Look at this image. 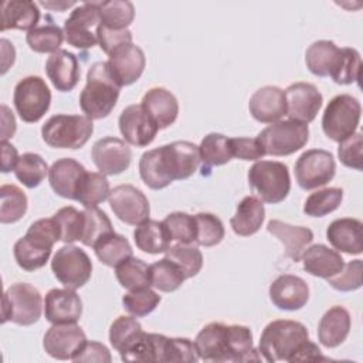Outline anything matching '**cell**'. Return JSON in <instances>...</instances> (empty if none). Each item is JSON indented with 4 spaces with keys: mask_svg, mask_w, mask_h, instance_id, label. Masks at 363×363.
Masks as SVG:
<instances>
[{
    "mask_svg": "<svg viewBox=\"0 0 363 363\" xmlns=\"http://www.w3.org/2000/svg\"><path fill=\"white\" fill-rule=\"evenodd\" d=\"M199 164V146L187 140H176L145 152L139 160V174L147 187L160 190L173 180L191 177Z\"/></svg>",
    "mask_w": 363,
    "mask_h": 363,
    "instance_id": "6da1fadb",
    "label": "cell"
},
{
    "mask_svg": "<svg viewBox=\"0 0 363 363\" xmlns=\"http://www.w3.org/2000/svg\"><path fill=\"white\" fill-rule=\"evenodd\" d=\"M194 346L199 359L213 363H238L261 360L252 346V332L242 325L211 322L196 336Z\"/></svg>",
    "mask_w": 363,
    "mask_h": 363,
    "instance_id": "7a4b0ae2",
    "label": "cell"
},
{
    "mask_svg": "<svg viewBox=\"0 0 363 363\" xmlns=\"http://www.w3.org/2000/svg\"><path fill=\"white\" fill-rule=\"evenodd\" d=\"M61 240L60 225L54 217L34 221L24 237L16 241L13 254L20 268L33 272L48 261L52 247Z\"/></svg>",
    "mask_w": 363,
    "mask_h": 363,
    "instance_id": "3957f363",
    "label": "cell"
},
{
    "mask_svg": "<svg viewBox=\"0 0 363 363\" xmlns=\"http://www.w3.org/2000/svg\"><path fill=\"white\" fill-rule=\"evenodd\" d=\"M309 340V332L305 325L296 320L278 319L269 322L259 337L258 353L262 360L291 362L298 350Z\"/></svg>",
    "mask_w": 363,
    "mask_h": 363,
    "instance_id": "277c9868",
    "label": "cell"
},
{
    "mask_svg": "<svg viewBox=\"0 0 363 363\" xmlns=\"http://www.w3.org/2000/svg\"><path fill=\"white\" fill-rule=\"evenodd\" d=\"M121 86L112 77L106 61L92 64L86 72V84L79 95V106L89 119L106 118L115 108Z\"/></svg>",
    "mask_w": 363,
    "mask_h": 363,
    "instance_id": "5b68a950",
    "label": "cell"
},
{
    "mask_svg": "<svg viewBox=\"0 0 363 363\" xmlns=\"http://www.w3.org/2000/svg\"><path fill=\"white\" fill-rule=\"evenodd\" d=\"M248 184L262 203H281L291 190L288 166L275 160H258L248 170Z\"/></svg>",
    "mask_w": 363,
    "mask_h": 363,
    "instance_id": "8992f818",
    "label": "cell"
},
{
    "mask_svg": "<svg viewBox=\"0 0 363 363\" xmlns=\"http://www.w3.org/2000/svg\"><path fill=\"white\" fill-rule=\"evenodd\" d=\"M92 132V119L84 115H54L41 128L43 140L55 149H79Z\"/></svg>",
    "mask_w": 363,
    "mask_h": 363,
    "instance_id": "52a82bcc",
    "label": "cell"
},
{
    "mask_svg": "<svg viewBox=\"0 0 363 363\" xmlns=\"http://www.w3.org/2000/svg\"><path fill=\"white\" fill-rule=\"evenodd\" d=\"M43 311L40 291L27 282H17L9 286L3 295L1 322H13L20 326L34 325Z\"/></svg>",
    "mask_w": 363,
    "mask_h": 363,
    "instance_id": "ba28073f",
    "label": "cell"
},
{
    "mask_svg": "<svg viewBox=\"0 0 363 363\" xmlns=\"http://www.w3.org/2000/svg\"><path fill=\"white\" fill-rule=\"evenodd\" d=\"M257 139L264 147L265 155L288 156L301 150L309 139V128L292 119L277 121L264 128Z\"/></svg>",
    "mask_w": 363,
    "mask_h": 363,
    "instance_id": "9c48e42d",
    "label": "cell"
},
{
    "mask_svg": "<svg viewBox=\"0 0 363 363\" xmlns=\"http://www.w3.org/2000/svg\"><path fill=\"white\" fill-rule=\"evenodd\" d=\"M360 113L362 106L354 96L349 94H340L333 96L323 111V133L335 142H342L343 139L352 136L356 132L360 121Z\"/></svg>",
    "mask_w": 363,
    "mask_h": 363,
    "instance_id": "30bf717a",
    "label": "cell"
},
{
    "mask_svg": "<svg viewBox=\"0 0 363 363\" xmlns=\"http://www.w3.org/2000/svg\"><path fill=\"white\" fill-rule=\"evenodd\" d=\"M14 108L27 123L38 122L50 108L51 91L41 77L30 75L17 82L13 94Z\"/></svg>",
    "mask_w": 363,
    "mask_h": 363,
    "instance_id": "8fae6325",
    "label": "cell"
},
{
    "mask_svg": "<svg viewBox=\"0 0 363 363\" xmlns=\"http://www.w3.org/2000/svg\"><path fill=\"white\" fill-rule=\"evenodd\" d=\"M51 269L55 278L69 289L84 286L92 274V262L88 254L72 244H65L57 250L51 261Z\"/></svg>",
    "mask_w": 363,
    "mask_h": 363,
    "instance_id": "7c38bea8",
    "label": "cell"
},
{
    "mask_svg": "<svg viewBox=\"0 0 363 363\" xmlns=\"http://www.w3.org/2000/svg\"><path fill=\"white\" fill-rule=\"evenodd\" d=\"M336 173L333 155L323 149L303 152L295 163V179L301 189L312 190L329 183Z\"/></svg>",
    "mask_w": 363,
    "mask_h": 363,
    "instance_id": "4fadbf2b",
    "label": "cell"
},
{
    "mask_svg": "<svg viewBox=\"0 0 363 363\" xmlns=\"http://www.w3.org/2000/svg\"><path fill=\"white\" fill-rule=\"evenodd\" d=\"M99 21V1H88L77 6L64 23L65 41L75 48H92L98 43L96 33L92 28H96Z\"/></svg>",
    "mask_w": 363,
    "mask_h": 363,
    "instance_id": "5bb4252c",
    "label": "cell"
},
{
    "mask_svg": "<svg viewBox=\"0 0 363 363\" xmlns=\"http://www.w3.org/2000/svg\"><path fill=\"white\" fill-rule=\"evenodd\" d=\"M113 214L123 223L139 225L149 218L150 206L142 190L132 184H121L111 190L108 197Z\"/></svg>",
    "mask_w": 363,
    "mask_h": 363,
    "instance_id": "9a60e30c",
    "label": "cell"
},
{
    "mask_svg": "<svg viewBox=\"0 0 363 363\" xmlns=\"http://www.w3.org/2000/svg\"><path fill=\"white\" fill-rule=\"evenodd\" d=\"M85 343L86 336L77 323H52L44 335L43 347L54 359L72 360Z\"/></svg>",
    "mask_w": 363,
    "mask_h": 363,
    "instance_id": "2e32d148",
    "label": "cell"
},
{
    "mask_svg": "<svg viewBox=\"0 0 363 363\" xmlns=\"http://www.w3.org/2000/svg\"><path fill=\"white\" fill-rule=\"evenodd\" d=\"M106 64L112 77L122 88L140 78L146 65V57L140 47L129 43L112 50L108 54Z\"/></svg>",
    "mask_w": 363,
    "mask_h": 363,
    "instance_id": "e0dca14e",
    "label": "cell"
},
{
    "mask_svg": "<svg viewBox=\"0 0 363 363\" xmlns=\"http://www.w3.org/2000/svg\"><path fill=\"white\" fill-rule=\"evenodd\" d=\"M284 94L286 115L292 121L308 125L316 118L319 109L322 108L323 96L318 88L309 82L291 84Z\"/></svg>",
    "mask_w": 363,
    "mask_h": 363,
    "instance_id": "ac0fdd59",
    "label": "cell"
},
{
    "mask_svg": "<svg viewBox=\"0 0 363 363\" xmlns=\"http://www.w3.org/2000/svg\"><path fill=\"white\" fill-rule=\"evenodd\" d=\"M91 155L95 166L105 176H115L125 172L132 160V150L129 145L113 136L96 140L92 146Z\"/></svg>",
    "mask_w": 363,
    "mask_h": 363,
    "instance_id": "d6986e66",
    "label": "cell"
},
{
    "mask_svg": "<svg viewBox=\"0 0 363 363\" xmlns=\"http://www.w3.org/2000/svg\"><path fill=\"white\" fill-rule=\"evenodd\" d=\"M119 130L123 139L133 146L143 147L153 142L159 126L146 113L142 105H129L119 115Z\"/></svg>",
    "mask_w": 363,
    "mask_h": 363,
    "instance_id": "ffe728a7",
    "label": "cell"
},
{
    "mask_svg": "<svg viewBox=\"0 0 363 363\" xmlns=\"http://www.w3.org/2000/svg\"><path fill=\"white\" fill-rule=\"evenodd\" d=\"M269 299L281 311H298L309 299V286L301 277L284 274L269 285Z\"/></svg>",
    "mask_w": 363,
    "mask_h": 363,
    "instance_id": "44dd1931",
    "label": "cell"
},
{
    "mask_svg": "<svg viewBox=\"0 0 363 363\" xmlns=\"http://www.w3.org/2000/svg\"><path fill=\"white\" fill-rule=\"evenodd\" d=\"M44 315L51 323H77L82 315V301L74 289H50L44 299Z\"/></svg>",
    "mask_w": 363,
    "mask_h": 363,
    "instance_id": "7402d4cb",
    "label": "cell"
},
{
    "mask_svg": "<svg viewBox=\"0 0 363 363\" xmlns=\"http://www.w3.org/2000/svg\"><path fill=\"white\" fill-rule=\"evenodd\" d=\"M167 336L159 333L136 332L125 345L118 350L123 362H159L163 363L164 346Z\"/></svg>",
    "mask_w": 363,
    "mask_h": 363,
    "instance_id": "603a6c76",
    "label": "cell"
},
{
    "mask_svg": "<svg viewBox=\"0 0 363 363\" xmlns=\"http://www.w3.org/2000/svg\"><path fill=\"white\" fill-rule=\"evenodd\" d=\"M252 118L262 123H274L286 115L284 89L275 85H265L257 89L248 102Z\"/></svg>",
    "mask_w": 363,
    "mask_h": 363,
    "instance_id": "cb8c5ba5",
    "label": "cell"
},
{
    "mask_svg": "<svg viewBox=\"0 0 363 363\" xmlns=\"http://www.w3.org/2000/svg\"><path fill=\"white\" fill-rule=\"evenodd\" d=\"M45 72L57 91L69 92L77 86L81 69L75 54L67 50H58L48 57Z\"/></svg>",
    "mask_w": 363,
    "mask_h": 363,
    "instance_id": "d4e9b609",
    "label": "cell"
},
{
    "mask_svg": "<svg viewBox=\"0 0 363 363\" xmlns=\"http://www.w3.org/2000/svg\"><path fill=\"white\" fill-rule=\"evenodd\" d=\"M86 169L71 157L58 159L48 169V180L51 189L61 197L75 200L77 190Z\"/></svg>",
    "mask_w": 363,
    "mask_h": 363,
    "instance_id": "484cf974",
    "label": "cell"
},
{
    "mask_svg": "<svg viewBox=\"0 0 363 363\" xmlns=\"http://www.w3.org/2000/svg\"><path fill=\"white\" fill-rule=\"evenodd\" d=\"M326 238L332 247L340 252L350 255L362 254L363 224L360 220L350 217L333 220L326 230Z\"/></svg>",
    "mask_w": 363,
    "mask_h": 363,
    "instance_id": "4316f807",
    "label": "cell"
},
{
    "mask_svg": "<svg viewBox=\"0 0 363 363\" xmlns=\"http://www.w3.org/2000/svg\"><path fill=\"white\" fill-rule=\"evenodd\" d=\"M140 105L159 129H166L173 125L179 115L177 98L163 86L150 88L143 95Z\"/></svg>",
    "mask_w": 363,
    "mask_h": 363,
    "instance_id": "83f0119b",
    "label": "cell"
},
{
    "mask_svg": "<svg viewBox=\"0 0 363 363\" xmlns=\"http://www.w3.org/2000/svg\"><path fill=\"white\" fill-rule=\"evenodd\" d=\"M301 261L308 274L325 279L336 275L345 265L342 255L323 244H315L305 248Z\"/></svg>",
    "mask_w": 363,
    "mask_h": 363,
    "instance_id": "f1b7e54d",
    "label": "cell"
},
{
    "mask_svg": "<svg viewBox=\"0 0 363 363\" xmlns=\"http://www.w3.org/2000/svg\"><path fill=\"white\" fill-rule=\"evenodd\" d=\"M352 326L350 313L343 306H332L328 309L318 325V339L325 347H337L342 345Z\"/></svg>",
    "mask_w": 363,
    "mask_h": 363,
    "instance_id": "f546056e",
    "label": "cell"
},
{
    "mask_svg": "<svg viewBox=\"0 0 363 363\" xmlns=\"http://www.w3.org/2000/svg\"><path fill=\"white\" fill-rule=\"evenodd\" d=\"M267 230L284 244L285 254L295 262L301 261L302 252L313 240V233L311 228L292 225L281 220H271L267 224Z\"/></svg>",
    "mask_w": 363,
    "mask_h": 363,
    "instance_id": "4dcf8cb0",
    "label": "cell"
},
{
    "mask_svg": "<svg viewBox=\"0 0 363 363\" xmlns=\"http://www.w3.org/2000/svg\"><path fill=\"white\" fill-rule=\"evenodd\" d=\"M40 20L38 6L31 0H7L1 4L0 30H33Z\"/></svg>",
    "mask_w": 363,
    "mask_h": 363,
    "instance_id": "1f68e13d",
    "label": "cell"
},
{
    "mask_svg": "<svg viewBox=\"0 0 363 363\" xmlns=\"http://www.w3.org/2000/svg\"><path fill=\"white\" fill-rule=\"evenodd\" d=\"M265 220V208L259 199L255 196L244 197L230 218V225L237 235L250 237L255 234Z\"/></svg>",
    "mask_w": 363,
    "mask_h": 363,
    "instance_id": "d6a6232c",
    "label": "cell"
},
{
    "mask_svg": "<svg viewBox=\"0 0 363 363\" xmlns=\"http://www.w3.org/2000/svg\"><path fill=\"white\" fill-rule=\"evenodd\" d=\"M136 247L147 254H162L170 247L172 237L163 221L145 220L133 231Z\"/></svg>",
    "mask_w": 363,
    "mask_h": 363,
    "instance_id": "836d02e7",
    "label": "cell"
},
{
    "mask_svg": "<svg viewBox=\"0 0 363 363\" xmlns=\"http://www.w3.org/2000/svg\"><path fill=\"white\" fill-rule=\"evenodd\" d=\"M337 52L339 47L333 41H313L305 52V62L308 69L316 77H329V72L336 61Z\"/></svg>",
    "mask_w": 363,
    "mask_h": 363,
    "instance_id": "e575fe53",
    "label": "cell"
},
{
    "mask_svg": "<svg viewBox=\"0 0 363 363\" xmlns=\"http://www.w3.org/2000/svg\"><path fill=\"white\" fill-rule=\"evenodd\" d=\"M200 162L203 163V170H208L213 166L225 164L233 159L230 138L221 133H208L206 135L199 146Z\"/></svg>",
    "mask_w": 363,
    "mask_h": 363,
    "instance_id": "d590c367",
    "label": "cell"
},
{
    "mask_svg": "<svg viewBox=\"0 0 363 363\" xmlns=\"http://www.w3.org/2000/svg\"><path fill=\"white\" fill-rule=\"evenodd\" d=\"M186 275L183 269L166 257L149 265V282L153 288L162 292H173L179 289Z\"/></svg>",
    "mask_w": 363,
    "mask_h": 363,
    "instance_id": "8d00e7d4",
    "label": "cell"
},
{
    "mask_svg": "<svg viewBox=\"0 0 363 363\" xmlns=\"http://www.w3.org/2000/svg\"><path fill=\"white\" fill-rule=\"evenodd\" d=\"M94 251L98 259L106 267H116L123 259L132 257L133 252L129 241L115 231L104 235L94 245Z\"/></svg>",
    "mask_w": 363,
    "mask_h": 363,
    "instance_id": "74e56055",
    "label": "cell"
},
{
    "mask_svg": "<svg viewBox=\"0 0 363 363\" xmlns=\"http://www.w3.org/2000/svg\"><path fill=\"white\" fill-rule=\"evenodd\" d=\"M362 71V58L357 50L343 47L339 48L336 61L329 72V77L339 85H350L359 82Z\"/></svg>",
    "mask_w": 363,
    "mask_h": 363,
    "instance_id": "f35d334b",
    "label": "cell"
},
{
    "mask_svg": "<svg viewBox=\"0 0 363 363\" xmlns=\"http://www.w3.org/2000/svg\"><path fill=\"white\" fill-rule=\"evenodd\" d=\"M109 182L102 173L86 172L75 194V200L84 207H96L109 197Z\"/></svg>",
    "mask_w": 363,
    "mask_h": 363,
    "instance_id": "ab89813d",
    "label": "cell"
},
{
    "mask_svg": "<svg viewBox=\"0 0 363 363\" xmlns=\"http://www.w3.org/2000/svg\"><path fill=\"white\" fill-rule=\"evenodd\" d=\"M99 24L112 30L128 28L135 18V7L128 0L99 1Z\"/></svg>",
    "mask_w": 363,
    "mask_h": 363,
    "instance_id": "60d3db41",
    "label": "cell"
},
{
    "mask_svg": "<svg viewBox=\"0 0 363 363\" xmlns=\"http://www.w3.org/2000/svg\"><path fill=\"white\" fill-rule=\"evenodd\" d=\"M27 196L16 184H3L0 187V221L11 224L18 221L27 211Z\"/></svg>",
    "mask_w": 363,
    "mask_h": 363,
    "instance_id": "b9f144b4",
    "label": "cell"
},
{
    "mask_svg": "<svg viewBox=\"0 0 363 363\" xmlns=\"http://www.w3.org/2000/svg\"><path fill=\"white\" fill-rule=\"evenodd\" d=\"M82 234L81 242L86 247H94L104 235L113 233L109 217L98 207H85L82 211Z\"/></svg>",
    "mask_w": 363,
    "mask_h": 363,
    "instance_id": "7bdbcfd3",
    "label": "cell"
},
{
    "mask_svg": "<svg viewBox=\"0 0 363 363\" xmlns=\"http://www.w3.org/2000/svg\"><path fill=\"white\" fill-rule=\"evenodd\" d=\"M115 275L121 286L126 288L128 291L150 286L149 265L133 255L115 267Z\"/></svg>",
    "mask_w": 363,
    "mask_h": 363,
    "instance_id": "ee69618b",
    "label": "cell"
},
{
    "mask_svg": "<svg viewBox=\"0 0 363 363\" xmlns=\"http://www.w3.org/2000/svg\"><path fill=\"white\" fill-rule=\"evenodd\" d=\"M48 173L47 162L38 153H23L14 169V174L20 183L28 189L40 186Z\"/></svg>",
    "mask_w": 363,
    "mask_h": 363,
    "instance_id": "f6af8a7d",
    "label": "cell"
},
{
    "mask_svg": "<svg viewBox=\"0 0 363 363\" xmlns=\"http://www.w3.org/2000/svg\"><path fill=\"white\" fill-rule=\"evenodd\" d=\"M64 30L55 24L37 26L26 35L28 47L35 52H55L64 41Z\"/></svg>",
    "mask_w": 363,
    "mask_h": 363,
    "instance_id": "bcb514c9",
    "label": "cell"
},
{
    "mask_svg": "<svg viewBox=\"0 0 363 363\" xmlns=\"http://www.w3.org/2000/svg\"><path fill=\"white\" fill-rule=\"evenodd\" d=\"M343 199V190L339 187H326L309 194L303 204V213L311 217H323L335 211Z\"/></svg>",
    "mask_w": 363,
    "mask_h": 363,
    "instance_id": "7dc6e473",
    "label": "cell"
},
{
    "mask_svg": "<svg viewBox=\"0 0 363 363\" xmlns=\"http://www.w3.org/2000/svg\"><path fill=\"white\" fill-rule=\"evenodd\" d=\"M166 258L176 262L184 272L186 278L196 277L203 267V254L194 244L176 242L166 250Z\"/></svg>",
    "mask_w": 363,
    "mask_h": 363,
    "instance_id": "c3c4849f",
    "label": "cell"
},
{
    "mask_svg": "<svg viewBox=\"0 0 363 363\" xmlns=\"http://www.w3.org/2000/svg\"><path fill=\"white\" fill-rule=\"evenodd\" d=\"M160 302V295H157L149 286L138 288L126 292L122 296L123 308L135 318H142L152 313Z\"/></svg>",
    "mask_w": 363,
    "mask_h": 363,
    "instance_id": "681fc988",
    "label": "cell"
},
{
    "mask_svg": "<svg viewBox=\"0 0 363 363\" xmlns=\"http://www.w3.org/2000/svg\"><path fill=\"white\" fill-rule=\"evenodd\" d=\"M163 224L166 225L172 241L176 242H184V244H196V235H197V227H196V218L194 216H190L187 213L174 211L166 216L163 220Z\"/></svg>",
    "mask_w": 363,
    "mask_h": 363,
    "instance_id": "f907efd6",
    "label": "cell"
},
{
    "mask_svg": "<svg viewBox=\"0 0 363 363\" xmlns=\"http://www.w3.org/2000/svg\"><path fill=\"white\" fill-rule=\"evenodd\" d=\"M197 235L196 244L201 247H213L223 241L224 238V224L223 221L211 213H197L194 216Z\"/></svg>",
    "mask_w": 363,
    "mask_h": 363,
    "instance_id": "816d5d0a",
    "label": "cell"
},
{
    "mask_svg": "<svg viewBox=\"0 0 363 363\" xmlns=\"http://www.w3.org/2000/svg\"><path fill=\"white\" fill-rule=\"evenodd\" d=\"M55 221L60 225V231H61V240L65 244H71L74 241H79L81 240V234H82V211H78L75 207L72 206H67L60 208L54 216Z\"/></svg>",
    "mask_w": 363,
    "mask_h": 363,
    "instance_id": "f5cc1de1",
    "label": "cell"
},
{
    "mask_svg": "<svg viewBox=\"0 0 363 363\" xmlns=\"http://www.w3.org/2000/svg\"><path fill=\"white\" fill-rule=\"evenodd\" d=\"M328 284L340 291V292H350L356 291L363 284V262L362 259H353L343 265V268L333 277L326 279Z\"/></svg>",
    "mask_w": 363,
    "mask_h": 363,
    "instance_id": "db71d44e",
    "label": "cell"
},
{
    "mask_svg": "<svg viewBox=\"0 0 363 363\" xmlns=\"http://www.w3.org/2000/svg\"><path fill=\"white\" fill-rule=\"evenodd\" d=\"M197 360L194 342L187 337H167L163 363H194Z\"/></svg>",
    "mask_w": 363,
    "mask_h": 363,
    "instance_id": "11a10c76",
    "label": "cell"
},
{
    "mask_svg": "<svg viewBox=\"0 0 363 363\" xmlns=\"http://www.w3.org/2000/svg\"><path fill=\"white\" fill-rule=\"evenodd\" d=\"M362 147H363V138L360 132H354L352 136L339 142L337 156L342 164L350 169L362 170Z\"/></svg>",
    "mask_w": 363,
    "mask_h": 363,
    "instance_id": "9f6ffc18",
    "label": "cell"
},
{
    "mask_svg": "<svg viewBox=\"0 0 363 363\" xmlns=\"http://www.w3.org/2000/svg\"><path fill=\"white\" fill-rule=\"evenodd\" d=\"M142 330V325L132 316L116 318L109 328V342L115 350H119L136 332Z\"/></svg>",
    "mask_w": 363,
    "mask_h": 363,
    "instance_id": "6f0895ef",
    "label": "cell"
},
{
    "mask_svg": "<svg viewBox=\"0 0 363 363\" xmlns=\"http://www.w3.org/2000/svg\"><path fill=\"white\" fill-rule=\"evenodd\" d=\"M95 33H96V38H98V44H99L101 50L106 54H109L112 50L123 45V44L132 43V33L128 28L112 30L102 24H98V27L95 28Z\"/></svg>",
    "mask_w": 363,
    "mask_h": 363,
    "instance_id": "680465c9",
    "label": "cell"
},
{
    "mask_svg": "<svg viewBox=\"0 0 363 363\" xmlns=\"http://www.w3.org/2000/svg\"><path fill=\"white\" fill-rule=\"evenodd\" d=\"M233 157L241 160H258L265 156L264 147L257 138H230Z\"/></svg>",
    "mask_w": 363,
    "mask_h": 363,
    "instance_id": "91938a15",
    "label": "cell"
},
{
    "mask_svg": "<svg viewBox=\"0 0 363 363\" xmlns=\"http://www.w3.org/2000/svg\"><path fill=\"white\" fill-rule=\"evenodd\" d=\"M74 362H106L112 360L108 347L98 342H88L79 350V353L72 359Z\"/></svg>",
    "mask_w": 363,
    "mask_h": 363,
    "instance_id": "94428289",
    "label": "cell"
},
{
    "mask_svg": "<svg viewBox=\"0 0 363 363\" xmlns=\"http://www.w3.org/2000/svg\"><path fill=\"white\" fill-rule=\"evenodd\" d=\"M18 153L17 149L10 145L9 142H1V172L9 173L10 170L16 169V164L18 162Z\"/></svg>",
    "mask_w": 363,
    "mask_h": 363,
    "instance_id": "6125c7cd",
    "label": "cell"
},
{
    "mask_svg": "<svg viewBox=\"0 0 363 363\" xmlns=\"http://www.w3.org/2000/svg\"><path fill=\"white\" fill-rule=\"evenodd\" d=\"M325 357L320 353V349L312 343L311 340H308L299 350L298 353L294 356L292 362H311V360H323Z\"/></svg>",
    "mask_w": 363,
    "mask_h": 363,
    "instance_id": "be15d7a7",
    "label": "cell"
},
{
    "mask_svg": "<svg viewBox=\"0 0 363 363\" xmlns=\"http://www.w3.org/2000/svg\"><path fill=\"white\" fill-rule=\"evenodd\" d=\"M1 121H3V128H1V140L7 142L9 138H11L16 132V119L14 115L10 112V109L6 105H1Z\"/></svg>",
    "mask_w": 363,
    "mask_h": 363,
    "instance_id": "e7e4bbea",
    "label": "cell"
},
{
    "mask_svg": "<svg viewBox=\"0 0 363 363\" xmlns=\"http://www.w3.org/2000/svg\"><path fill=\"white\" fill-rule=\"evenodd\" d=\"M40 6L50 9V10H57V11H64L68 7L77 6L75 1H40Z\"/></svg>",
    "mask_w": 363,
    "mask_h": 363,
    "instance_id": "03108f58",
    "label": "cell"
}]
</instances>
